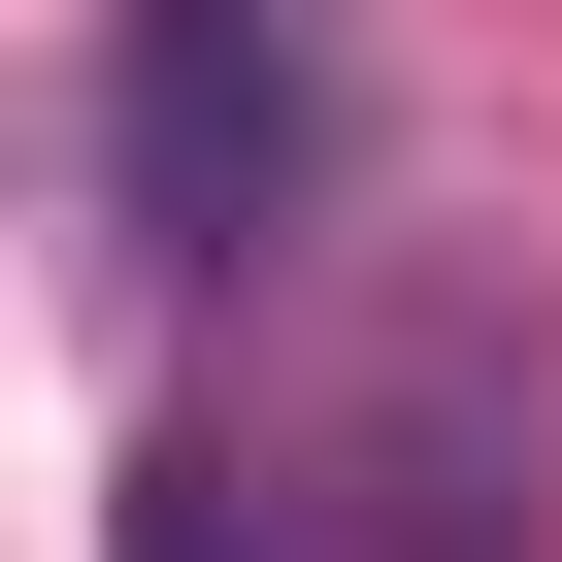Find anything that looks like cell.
I'll return each mask as SVG.
<instances>
[{
  "label": "cell",
  "instance_id": "7a4b0ae2",
  "mask_svg": "<svg viewBox=\"0 0 562 562\" xmlns=\"http://www.w3.org/2000/svg\"><path fill=\"white\" fill-rule=\"evenodd\" d=\"M100 199L166 299L331 232V0H100Z\"/></svg>",
  "mask_w": 562,
  "mask_h": 562
},
{
  "label": "cell",
  "instance_id": "6da1fadb",
  "mask_svg": "<svg viewBox=\"0 0 562 562\" xmlns=\"http://www.w3.org/2000/svg\"><path fill=\"white\" fill-rule=\"evenodd\" d=\"M100 562H562V430H529L496 331H364L331 397L166 430L100 496Z\"/></svg>",
  "mask_w": 562,
  "mask_h": 562
}]
</instances>
